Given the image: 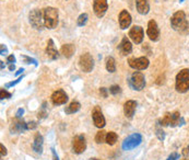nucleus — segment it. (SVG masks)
Wrapping results in <instances>:
<instances>
[{
    "label": "nucleus",
    "instance_id": "28",
    "mask_svg": "<svg viewBox=\"0 0 189 160\" xmlns=\"http://www.w3.org/2000/svg\"><path fill=\"white\" fill-rule=\"evenodd\" d=\"M47 115V112H46V103H43V107H42V111L38 112V118L42 120V118H45Z\"/></svg>",
    "mask_w": 189,
    "mask_h": 160
},
{
    "label": "nucleus",
    "instance_id": "38",
    "mask_svg": "<svg viewBox=\"0 0 189 160\" xmlns=\"http://www.w3.org/2000/svg\"><path fill=\"white\" fill-rule=\"evenodd\" d=\"M23 113H24V110H23L22 108H20V109L18 110V112H17V114H16V118H22V115H23Z\"/></svg>",
    "mask_w": 189,
    "mask_h": 160
},
{
    "label": "nucleus",
    "instance_id": "36",
    "mask_svg": "<svg viewBox=\"0 0 189 160\" xmlns=\"http://www.w3.org/2000/svg\"><path fill=\"white\" fill-rule=\"evenodd\" d=\"M0 153H1V157H5L7 155V148L2 144L0 145Z\"/></svg>",
    "mask_w": 189,
    "mask_h": 160
},
{
    "label": "nucleus",
    "instance_id": "37",
    "mask_svg": "<svg viewBox=\"0 0 189 160\" xmlns=\"http://www.w3.org/2000/svg\"><path fill=\"white\" fill-rule=\"evenodd\" d=\"M182 155L184 156V157H188V156H189V145H188L187 147H185L184 149H182Z\"/></svg>",
    "mask_w": 189,
    "mask_h": 160
},
{
    "label": "nucleus",
    "instance_id": "3",
    "mask_svg": "<svg viewBox=\"0 0 189 160\" xmlns=\"http://www.w3.org/2000/svg\"><path fill=\"white\" fill-rule=\"evenodd\" d=\"M43 17H44V25L46 29L53 30L58 24V10L53 7H47L43 10Z\"/></svg>",
    "mask_w": 189,
    "mask_h": 160
},
{
    "label": "nucleus",
    "instance_id": "6",
    "mask_svg": "<svg viewBox=\"0 0 189 160\" xmlns=\"http://www.w3.org/2000/svg\"><path fill=\"white\" fill-rule=\"evenodd\" d=\"M129 83L131 86V88L137 91H141L142 89H144L145 87V79L144 76L140 71H135L131 75L129 80Z\"/></svg>",
    "mask_w": 189,
    "mask_h": 160
},
{
    "label": "nucleus",
    "instance_id": "31",
    "mask_svg": "<svg viewBox=\"0 0 189 160\" xmlns=\"http://www.w3.org/2000/svg\"><path fill=\"white\" fill-rule=\"evenodd\" d=\"M0 97H1V99H9L11 98V93H9V92L7 91V90L5 89H1L0 90Z\"/></svg>",
    "mask_w": 189,
    "mask_h": 160
},
{
    "label": "nucleus",
    "instance_id": "1",
    "mask_svg": "<svg viewBox=\"0 0 189 160\" xmlns=\"http://www.w3.org/2000/svg\"><path fill=\"white\" fill-rule=\"evenodd\" d=\"M171 25L173 30L178 32L185 33L189 30V23L186 19V13L182 10H178L172 16L171 18Z\"/></svg>",
    "mask_w": 189,
    "mask_h": 160
},
{
    "label": "nucleus",
    "instance_id": "35",
    "mask_svg": "<svg viewBox=\"0 0 189 160\" xmlns=\"http://www.w3.org/2000/svg\"><path fill=\"white\" fill-rule=\"evenodd\" d=\"M100 94L103 97V98H107V96H108V92H107L106 88H101V89H100Z\"/></svg>",
    "mask_w": 189,
    "mask_h": 160
},
{
    "label": "nucleus",
    "instance_id": "42",
    "mask_svg": "<svg viewBox=\"0 0 189 160\" xmlns=\"http://www.w3.org/2000/svg\"><path fill=\"white\" fill-rule=\"evenodd\" d=\"M51 151H53V156H54V159L53 160H59V159H58V156L56 155L55 150H54V148H51Z\"/></svg>",
    "mask_w": 189,
    "mask_h": 160
},
{
    "label": "nucleus",
    "instance_id": "18",
    "mask_svg": "<svg viewBox=\"0 0 189 160\" xmlns=\"http://www.w3.org/2000/svg\"><path fill=\"white\" fill-rule=\"evenodd\" d=\"M137 108V102L135 100H128L127 102L124 104V113L126 115V118H132L135 112H136Z\"/></svg>",
    "mask_w": 189,
    "mask_h": 160
},
{
    "label": "nucleus",
    "instance_id": "10",
    "mask_svg": "<svg viewBox=\"0 0 189 160\" xmlns=\"http://www.w3.org/2000/svg\"><path fill=\"white\" fill-rule=\"evenodd\" d=\"M147 35L149 38L153 42H158L160 40V29H158V23L154 20H150L148 22V29H147Z\"/></svg>",
    "mask_w": 189,
    "mask_h": 160
},
{
    "label": "nucleus",
    "instance_id": "19",
    "mask_svg": "<svg viewBox=\"0 0 189 160\" xmlns=\"http://www.w3.org/2000/svg\"><path fill=\"white\" fill-rule=\"evenodd\" d=\"M46 55L48 56V58H50L51 60H55L59 57V53L58 51L55 48V45H54V41L51 38L48 40V43H47L46 46Z\"/></svg>",
    "mask_w": 189,
    "mask_h": 160
},
{
    "label": "nucleus",
    "instance_id": "9",
    "mask_svg": "<svg viewBox=\"0 0 189 160\" xmlns=\"http://www.w3.org/2000/svg\"><path fill=\"white\" fill-rule=\"evenodd\" d=\"M87 149V142L83 135H77L72 138V150L76 153H82Z\"/></svg>",
    "mask_w": 189,
    "mask_h": 160
},
{
    "label": "nucleus",
    "instance_id": "23",
    "mask_svg": "<svg viewBox=\"0 0 189 160\" xmlns=\"http://www.w3.org/2000/svg\"><path fill=\"white\" fill-rule=\"evenodd\" d=\"M81 109V104L78 102V101H72L69 105L65 109L66 114H74Z\"/></svg>",
    "mask_w": 189,
    "mask_h": 160
},
{
    "label": "nucleus",
    "instance_id": "20",
    "mask_svg": "<svg viewBox=\"0 0 189 160\" xmlns=\"http://www.w3.org/2000/svg\"><path fill=\"white\" fill-rule=\"evenodd\" d=\"M136 6L137 10L140 14L145 16L149 13L150 11V3L148 0H136Z\"/></svg>",
    "mask_w": 189,
    "mask_h": 160
},
{
    "label": "nucleus",
    "instance_id": "32",
    "mask_svg": "<svg viewBox=\"0 0 189 160\" xmlns=\"http://www.w3.org/2000/svg\"><path fill=\"white\" fill-rule=\"evenodd\" d=\"M37 127V123L32 121V122L26 123V129H35Z\"/></svg>",
    "mask_w": 189,
    "mask_h": 160
},
{
    "label": "nucleus",
    "instance_id": "29",
    "mask_svg": "<svg viewBox=\"0 0 189 160\" xmlns=\"http://www.w3.org/2000/svg\"><path fill=\"white\" fill-rule=\"evenodd\" d=\"M109 92L111 94H114V96H116V94H118L120 92V87L118 85H113L109 88Z\"/></svg>",
    "mask_w": 189,
    "mask_h": 160
},
{
    "label": "nucleus",
    "instance_id": "14",
    "mask_svg": "<svg viewBox=\"0 0 189 160\" xmlns=\"http://www.w3.org/2000/svg\"><path fill=\"white\" fill-rule=\"evenodd\" d=\"M51 99V102L53 104L55 105H61V104H65L66 102L68 101V96L64 90H57L55 91L50 97Z\"/></svg>",
    "mask_w": 189,
    "mask_h": 160
},
{
    "label": "nucleus",
    "instance_id": "21",
    "mask_svg": "<svg viewBox=\"0 0 189 160\" xmlns=\"http://www.w3.org/2000/svg\"><path fill=\"white\" fill-rule=\"evenodd\" d=\"M43 136L40 133L35 134V137H34V142H33V150L36 153H42L43 152Z\"/></svg>",
    "mask_w": 189,
    "mask_h": 160
},
{
    "label": "nucleus",
    "instance_id": "39",
    "mask_svg": "<svg viewBox=\"0 0 189 160\" xmlns=\"http://www.w3.org/2000/svg\"><path fill=\"white\" fill-rule=\"evenodd\" d=\"M7 62H10V64H13V62H16V57L13 55H9L7 57Z\"/></svg>",
    "mask_w": 189,
    "mask_h": 160
},
{
    "label": "nucleus",
    "instance_id": "16",
    "mask_svg": "<svg viewBox=\"0 0 189 160\" xmlns=\"http://www.w3.org/2000/svg\"><path fill=\"white\" fill-rule=\"evenodd\" d=\"M118 20H119V25H120V29L125 30L127 28L130 27L131 24V16L130 13L127 11V10H121L119 13V17H118Z\"/></svg>",
    "mask_w": 189,
    "mask_h": 160
},
{
    "label": "nucleus",
    "instance_id": "45",
    "mask_svg": "<svg viewBox=\"0 0 189 160\" xmlns=\"http://www.w3.org/2000/svg\"><path fill=\"white\" fill-rule=\"evenodd\" d=\"M1 62V69H3V68H5V65H3V62Z\"/></svg>",
    "mask_w": 189,
    "mask_h": 160
},
{
    "label": "nucleus",
    "instance_id": "41",
    "mask_svg": "<svg viewBox=\"0 0 189 160\" xmlns=\"http://www.w3.org/2000/svg\"><path fill=\"white\" fill-rule=\"evenodd\" d=\"M5 53H7V47L3 44H1V55H5Z\"/></svg>",
    "mask_w": 189,
    "mask_h": 160
},
{
    "label": "nucleus",
    "instance_id": "25",
    "mask_svg": "<svg viewBox=\"0 0 189 160\" xmlns=\"http://www.w3.org/2000/svg\"><path fill=\"white\" fill-rule=\"evenodd\" d=\"M117 139H118V136L115 132H108L106 135V142H107L109 146H113V145L116 144Z\"/></svg>",
    "mask_w": 189,
    "mask_h": 160
},
{
    "label": "nucleus",
    "instance_id": "43",
    "mask_svg": "<svg viewBox=\"0 0 189 160\" xmlns=\"http://www.w3.org/2000/svg\"><path fill=\"white\" fill-rule=\"evenodd\" d=\"M23 70H24V69H23V68H20V69H19V70L16 72V75L18 76V75H20V73H22V71H23Z\"/></svg>",
    "mask_w": 189,
    "mask_h": 160
},
{
    "label": "nucleus",
    "instance_id": "2",
    "mask_svg": "<svg viewBox=\"0 0 189 160\" xmlns=\"http://www.w3.org/2000/svg\"><path fill=\"white\" fill-rule=\"evenodd\" d=\"M175 89L179 93H186L189 91V69L184 68L176 75Z\"/></svg>",
    "mask_w": 189,
    "mask_h": 160
},
{
    "label": "nucleus",
    "instance_id": "13",
    "mask_svg": "<svg viewBox=\"0 0 189 160\" xmlns=\"http://www.w3.org/2000/svg\"><path fill=\"white\" fill-rule=\"evenodd\" d=\"M108 8L107 0H94L93 2V10L94 13L97 18H103L105 16Z\"/></svg>",
    "mask_w": 189,
    "mask_h": 160
},
{
    "label": "nucleus",
    "instance_id": "4",
    "mask_svg": "<svg viewBox=\"0 0 189 160\" xmlns=\"http://www.w3.org/2000/svg\"><path fill=\"white\" fill-rule=\"evenodd\" d=\"M30 23L36 30L44 29V17H43V11L40 9H34L30 12Z\"/></svg>",
    "mask_w": 189,
    "mask_h": 160
},
{
    "label": "nucleus",
    "instance_id": "44",
    "mask_svg": "<svg viewBox=\"0 0 189 160\" xmlns=\"http://www.w3.org/2000/svg\"><path fill=\"white\" fill-rule=\"evenodd\" d=\"M14 68H16V67H14V64H11V65H10V66H9V70H14Z\"/></svg>",
    "mask_w": 189,
    "mask_h": 160
},
{
    "label": "nucleus",
    "instance_id": "17",
    "mask_svg": "<svg viewBox=\"0 0 189 160\" xmlns=\"http://www.w3.org/2000/svg\"><path fill=\"white\" fill-rule=\"evenodd\" d=\"M118 48H119L120 53H121L124 56L129 55V54L132 52V45H131V43H130V41L128 40L127 36H124V38H122Z\"/></svg>",
    "mask_w": 189,
    "mask_h": 160
},
{
    "label": "nucleus",
    "instance_id": "46",
    "mask_svg": "<svg viewBox=\"0 0 189 160\" xmlns=\"http://www.w3.org/2000/svg\"><path fill=\"white\" fill-rule=\"evenodd\" d=\"M182 1H184V0H179V2H182Z\"/></svg>",
    "mask_w": 189,
    "mask_h": 160
},
{
    "label": "nucleus",
    "instance_id": "5",
    "mask_svg": "<svg viewBox=\"0 0 189 160\" xmlns=\"http://www.w3.org/2000/svg\"><path fill=\"white\" fill-rule=\"evenodd\" d=\"M141 142H142V136H141V134L135 133L132 134V135L128 136V137L122 142L121 148L124 149V150H131V149L138 147L139 145L141 144Z\"/></svg>",
    "mask_w": 189,
    "mask_h": 160
},
{
    "label": "nucleus",
    "instance_id": "48",
    "mask_svg": "<svg viewBox=\"0 0 189 160\" xmlns=\"http://www.w3.org/2000/svg\"><path fill=\"white\" fill-rule=\"evenodd\" d=\"M182 160H189V159H182Z\"/></svg>",
    "mask_w": 189,
    "mask_h": 160
},
{
    "label": "nucleus",
    "instance_id": "8",
    "mask_svg": "<svg viewBox=\"0 0 189 160\" xmlns=\"http://www.w3.org/2000/svg\"><path fill=\"white\" fill-rule=\"evenodd\" d=\"M128 64H129V66L131 67V68L136 69V70H144V69H147L148 67H149V59H148L147 57H144V56H142V57H138V58H129L128 59Z\"/></svg>",
    "mask_w": 189,
    "mask_h": 160
},
{
    "label": "nucleus",
    "instance_id": "34",
    "mask_svg": "<svg viewBox=\"0 0 189 160\" xmlns=\"http://www.w3.org/2000/svg\"><path fill=\"white\" fill-rule=\"evenodd\" d=\"M178 158H179V155H178L177 152H173L168 156V158H167L166 160H177Z\"/></svg>",
    "mask_w": 189,
    "mask_h": 160
},
{
    "label": "nucleus",
    "instance_id": "15",
    "mask_svg": "<svg viewBox=\"0 0 189 160\" xmlns=\"http://www.w3.org/2000/svg\"><path fill=\"white\" fill-rule=\"evenodd\" d=\"M26 129V123L22 118H16L10 124V132L12 134H20Z\"/></svg>",
    "mask_w": 189,
    "mask_h": 160
},
{
    "label": "nucleus",
    "instance_id": "47",
    "mask_svg": "<svg viewBox=\"0 0 189 160\" xmlns=\"http://www.w3.org/2000/svg\"><path fill=\"white\" fill-rule=\"evenodd\" d=\"M93 160H100V159H93Z\"/></svg>",
    "mask_w": 189,
    "mask_h": 160
},
{
    "label": "nucleus",
    "instance_id": "11",
    "mask_svg": "<svg viewBox=\"0 0 189 160\" xmlns=\"http://www.w3.org/2000/svg\"><path fill=\"white\" fill-rule=\"evenodd\" d=\"M128 36L131 38V41L134 43L140 44V43H142L143 38H144V32H143V29L140 25H134V27L129 30Z\"/></svg>",
    "mask_w": 189,
    "mask_h": 160
},
{
    "label": "nucleus",
    "instance_id": "33",
    "mask_svg": "<svg viewBox=\"0 0 189 160\" xmlns=\"http://www.w3.org/2000/svg\"><path fill=\"white\" fill-rule=\"evenodd\" d=\"M22 78H23V76H22V77H19L18 79L16 80V81H12V82L7 83V85H6V87H7V88H9V87H12V86L17 85V83H19V82H20V81H21V80H22Z\"/></svg>",
    "mask_w": 189,
    "mask_h": 160
},
{
    "label": "nucleus",
    "instance_id": "12",
    "mask_svg": "<svg viewBox=\"0 0 189 160\" xmlns=\"http://www.w3.org/2000/svg\"><path fill=\"white\" fill-rule=\"evenodd\" d=\"M92 118H93L94 125L97 128H103L106 125V120H105L100 107H95L93 109V111H92Z\"/></svg>",
    "mask_w": 189,
    "mask_h": 160
},
{
    "label": "nucleus",
    "instance_id": "24",
    "mask_svg": "<svg viewBox=\"0 0 189 160\" xmlns=\"http://www.w3.org/2000/svg\"><path fill=\"white\" fill-rule=\"evenodd\" d=\"M106 69L109 72H115L116 71V62L111 56H108L106 58Z\"/></svg>",
    "mask_w": 189,
    "mask_h": 160
},
{
    "label": "nucleus",
    "instance_id": "7",
    "mask_svg": "<svg viewBox=\"0 0 189 160\" xmlns=\"http://www.w3.org/2000/svg\"><path fill=\"white\" fill-rule=\"evenodd\" d=\"M79 66L83 72H91L94 68V59L90 53H84L79 58Z\"/></svg>",
    "mask_w": 189,
    "mask_h": 160
},
{
    "label": "nucleus",
    "instance_id": "27",
    "mask_svg": "<svg viewBox=\"0 0 189 160\" xmlns=\"http://www.w3.org/2000/svg\"><path fill=\"white\" fill-rule=\"evenodd\" d=\"M87 13H82L80 17L78 18V21H77V24L79 25V27H83V25L85 24V23L87 22Z\"/></svg>",
    "mask_w": 189,
    "mask_h": 160
},
{
    "label": "nucleus",
    "instance_id": "30",
    "mask_svg": "<svg viewBox=\"0 0 189 160\" xmlns=\"http://www.w3.org/2000/svg\"><path fill=\"white\" fill-rule=\"evenodd\" d=\"M156 136H158V138L160 140H164V138H165V134H164V132L162 131V129L160 128V126L158 125V127H156Z\"/></svg>",
    "mask_w": 189,
    "mask_h": 160
},
{
    "label": "nucleus",
    "instance_id": "40",
    "mask_svg": "<svg viewBox=\"0 0 189 160\" xmlns=\"http://www.w3.org/2000/svg\"><path fill=\"white\" fill-rule=\"evenodd\" d=\"M23 58H24V59L26 60L27 64H30V62H34V64L36 65V62L33 59V58H30V57H27V56H23Z\"/></svg>",
    "mask_w": 189,
    "mask_h": 160
},
{
    "label": "nucleus",
    "instance_id": "26",
    "mask_svg": "<svg viewBox=\"0 0 189 160\" xmlns=\"http://www.w3.org/2000/svg\"><path fill=\"white\" fill-rule=\"evenodd\" d=\"M106 135H107V132L103 131V129L98 131L97 133H96V135H95L96 144H102V142H106Z\"/></svg>",
    "mask_w": 189,
    "mask_h": 160
},
{
    "label": "nucleus",
    "instance_id": "22",
    "mask_svg": "<svg viewBox=\"0 0 189 160\" xmlns=\"http://www.w3.org/2000/svg\"><path fill=\"white\" fill-rule=\"evenodd\" d=\"M74 51H76V47H74L73 44H65L62 45L61 48H60V53L65 56L66 58L71 57L74 54Z\"/></svg>",
    "mask_w": 189,
    "mask_h": 160
}]
</instances>
